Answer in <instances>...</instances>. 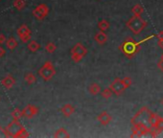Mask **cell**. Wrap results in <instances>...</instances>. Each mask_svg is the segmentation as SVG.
Segmentation results:
<instances>
[{
    "instance_id": "obj_1",
    "label": "cell",
    "mask_w": 163,
    "mask_h": 138,
    "mask_svg": "<svg viewBox=\"0 0 163 138\" xmlns=\"http://www.w3.org/2000/svg\"><path fill=\"white\" fill-rule=\"evenodd\" d=\"M154 37H156V36L151 35V36H149V37H147L145 38H143L142 41H134L133 38H128L127 41H124L123 44L121 45V50L123 51V53L125 54L127 57L130 58V57H133L134 54H136L139 51L141 44L148 41L149 39H151V38H153Z\"/></svg>"
},
{
    "instance_id": "obj_2",
    "label": "cell",
    "mask_w": 163,
    "mask_h": 138,
    "mask_svg": "<svg viewBox=\"0 0 163 138\" xmlns=\"http://www.w3.org/2000/svg\"><path fill=\"white\" fill-rule=\"evenodd\" d=\"M126 26L133 35H139L147 26V21L144 20L141 16H133L126 22Z\"/></svg>"
},
{
    "instance_id": "obj_3",
    "label": "cell",
    "mask_w": 163,
    "mask_h": 138,
    "mask_svg": "<svg viewBox=\"0 0 163 138\" xmlns=\"http://www.w3.org/2000/svg\"><path fill=\"white\" fill-rule=\"evenodd\" d=\"M132 83H133V81L129 77H125L123 79L116 78L114 79V81L110 83L109 87L113 91V94L120 95L127 88H129L130 85H132Z\"/></svg>"
},
{
    "instance_id": "obj_4",
    "label": "cell",
    "mask_w": 163,
    "mask_h": 138,
    "mask_svg": "<svg viewBox=\"0 0 163 138\" xmlns=\"http://www.w3.org/2000/svg\"><path fill=\"white\" fill-rule=\"evenodd\" d=\"M70 52H71V60L76 63L81 62L83 60V58L87 55V49L80 42L75 44Z\"/></svg>"
},
{
    "instance_id": "obj_5",
    "label": "cell",
    "mask_w": 163,
    "mask_h": 138,
    "mask_svg": "<svg viewBox=\"0 0 163 138\" xmlns=\"http://www.w3.org/2000/svg\"><path fill=\"white\" fill-rule=\"evenodd\" d=\"M97 120L101 125H103V126H107V125H108L112 122V117L110 116V114L108 113L107 111H103V112H101L97 116Z\"/></svg>"
},
{
    "instance_id": "obj_6",
    "label": "cell",
    "mask_w": 163,
    "mask_h": 138,
    "mask_svg": "<svg viewBox=\"0 0 163 138\" xmlns=\"http://www.w3.org/2000/svg\"><path fill=\"white\" fill-rule=\"evenodd\" d=\"M94 39L99 45H104L108 41V36L104 31H99L95 34Z\"/></svg>"
},
{
    "instance_id": "obj_7",
    "label": "cell",
    "mask_w": 163,
    "mask_h": 138,
    "mask_svg": "<svg viewBox=\"0 0 163 138\" xmlns=\"http://www.w3.org/2000/svg\"><path fill=\"white\" fill-rule=\"evenodd\" d=\"M56 73L54 68L52 67L51 64H48L46 65L43 69H42V72H41V75L43 76V78L45 79V80H49V79H51V77H53L54 74Z\"/></svg>"
},
{
    "instance_id": "obj_8",
    "label": "cell",
    "mask_w": 163,
    "mask_h": 138,
    "mask_svg": "<svg viewBox=\"0 0 163 138\" xmlns=\"http://www.w3.org/2000/svg\"><path fill=\"white\" fill-rule=\"evenodd\" d=\"M62 112L64 114L65 117H69L75 112V108L70 104H66L62 108Z\"/></svg>"
},
{
    "instance_id": "obj_9",
    "label": "cell",
    "mask_w": 163,
    "mask_h": 138,
    "mask_svg": "<svg viewBox=\"0 0 163 138\" xmlns=\"http://www.w3.org/2000/svg\"><path fill=\"white\" fill-rule=\"evenodd\" d=\"M159 118H160V116L158 114L151 112V114H150V117H149V125H150V127H152V129H154L156 127V125H158V123Z\"/></svg>"
},
{
    "instance_id": "obj_10",
    "label": "cell",
    "mask_w": 163,
    "mask_h": 138,
    "mask_svg": "<svg viewBox=\"0 0 163 138\" xmlns=\"http://www.w3.org/2000/svg\"><path fill=\"white\" fill-rule=\"evenodd\" d=\"M88 92L91 94V95H98L101 92V87L98 83H91L89 87H88Z\"/></svg>"
},
{
    "instance_id": "obj_11",
    "label": "cell",
    "mask_w": 163,
    "mask_h": 138,
    "mask_svg": "<svg viewBox=\"0 0 163 138\" xmlns=\"http://www.w3.org/2000/svg\"><path fill=\"white\" fill-rule=\"evenodd\" d=\"M98 28H99L100 31L106 32V31H108V28H109V22L107 21L106 19H103V20H101V21L98 22Z\"/></svg>"
},
{
    "instance_id": "obj_12",
    "label": "cell",
    "mask_w": 163,
    "mask_h": 138,
    "mask_svg": "<svg viewBox=\"0 0 163 138\" xmlns=\"http://www.w3.org/2000/svg\"><path fill=\"white\" fill-rule=\"evenodd\" d=\"M143 12H144V9H143V7L139 4L134 5L132 9V12H133V16H141V14Z\"/></svg>"
},
{
    "instance_id": "obj_13",
    "label": "cell",
    "mask_w": 163,
    "mask_h": 138,
    "mask_svg": "<svg viewBox=\"0 0 163 138\" xmlns=\"http://www.w3.org/2000/svg\"><path fill=\"white\" fill-rule=\"evenodd\" d=\"M101 95L104 99H108V98H110L113 95V91L110 87H108V88H105L103 91H101Z\"/></svg>"
},
{
    "instance_id": "obj_14",
    "label": "cell",
    "mask_w": 163,
    "mask_h": 138,
    "mask_svg": "<svg viewBox=\"0 0 163 138\" xmlns=\"http://www.w3.org/2000/svg\"><path fill=\"white\" fill-rule=\"evenodd\" d=\"M56 136H58V137H69L70 135L65 129H61L60 130L57 131Z\"/></svg>"
},
{
    "instance_id": "obj_15",
    "label": "cell",
    "mask_w": 163,
    "mask_h": 138,
    "mask_svg": "<svg viewBox=\"0 0 163 138\" xmlns=\"http://www.w3.org/2000/svg\"><path fill=\"white\" fill-rule=\"evenodd\" d=\"M156 37L158 38V45H159V47L163 50V31H160L159 32V34L156 36Z\"/></svg>"
},
{
    "instance_id": "obj_16",
    "label": "cell",
    "mask_w": 163,
    "mask_h": 138,
    "mask_svg": "<svg viewBox=\"0 0 163 138\" xmlns=\"http://www.w3.org/2000/svg\"><path fill=\"white\" fill-rule=\"evenodd\" d=\"M158 67L161 72H163V58H160L159 62H158Z\"/></svg>"
},
{
    "instance_id": "obj_17",
    "label": "cell",
    "mask_w": 163,
    "mask_h": 138,
    "mask_svg": "<svg viewBox=\"0 0 163 138\" xmlns=\"http://www.w3.org/2000/svg\"><path fill=\"white\" fill-rule=\"evenodd\" d=\"M46 49H48V51H50V52H53L55 49H56V46L54 45V44H48V46L46 47Z\"/></svg>"
},
{
    "instance_id": "obj_18",
    "label": "cell",
    "mask_w": 163,
    "mask_h": 138,
    "mask_svg": "<svg viewBox=\"0 0 163 138\" xmlns=\"http://www.w3.org/2000/svg\"><path fill=\"white\" fill-rule=\"evenodd\" d=\"M160 104H161L162 106H163V98H162V99H161V101H160Z\"/></svg>"
},
{
    "instance_id": "obj_19",
    "label": "cell",
    "mask_w": 163,
    "mask_h": 138,
    "mask_svg": "<svg viewBox=\"0 0 163 138\" xmlns=\"http://www.w3.org/2000/svg\"><path fill=\"white\" fill-rule=\"evenodd\" d=\"M161 58H163V53H162V55H161Z\"/></svg>"
}]
</instances>
